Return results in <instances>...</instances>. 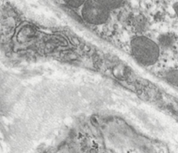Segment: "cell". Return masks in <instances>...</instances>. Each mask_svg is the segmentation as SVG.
Returning <instances> with one entry per match:
<instances>
[{
  "mask_svg": "<svg viewBox=\"0 0 178 153\" xmlns=\"http://www.w3.org/2000/svg\"><path fill=\"white\" fill-rule=\"evenodd\" d=\"M133 57L144 66L156 63L159 57V47L156 43L145 36L135 37L130 43Z\"/></svg>",
  "mask_w": 178,
  "mask_h": 153,
  "instance_id": "obj_1",
  "label": "cell"
},
{
  "mask_svg": "<svg viewBox=\"0 0 178 153\" xmlns=\"http://www.w3.org/2000/svg\"><path fill=\"white\" fill-rule=\"evenodd\" d=\"M110 11L104 0H86L82 7V17L91 25H101L109 18Z\"/></svg>",
  "mask_w": 178,
  "mask_h": 153,
  "instance_id": "obj_2",
  "label": "cell"
},
{
  "mask_svg": "<svg viewBox=\"0 0 178 153\" xmlns=\"http://www.w3.org/2000/svg\"><path fill=\"white\" fill-rule=\"evenodd\" d=\"M165 78L170 84L178 87V69H174L168 72Z\"/></svg>",
  "mask_w": 178,
  "mask_h": 153,
  "instance_id": "obj_3",
  "label": "cell"
},
{
  "mask_svg": "<svg viewBox=\"0 0 178 153\" xmlns=\"http://www.w3.org/2000/svg\"><path fill=\"white\" fill-rule=\"evenodd\" d=\"M86 0H64V2L68 5L73 8H79L82 7Z\"/></svg>",
  "mask_w": 178,
  "mask_h": 153,
  "instance_id": "obj_4",
  "label": "cell"
},
{
  "mask_svg": "<svg viewBox=\"0 0 178 153\" xmlns=\"http://www.w3.org/2000/svg\"><path fill=\"white\" fill-rule=\"evenodd\" d=\"M110 10H115L121 6L124 0H104Z\"/></svg>",
  "mask_w": 178,
  "mask_h": 153,
  "instance_id": "obj_5",
  "label": "cell"
},
{
  "mask_svg": "<svg viewBox=\"0 0 178 153\" xmlns=\"http://www.w3.org/2000/svg\"><path fill=\"white\" fill-rule=\"evenodd\" d=\"M160 43H161L163 46H165V47H167V46L170 45L171 39L168 38V37L163 36L162 38L160 39Z\"/></svg>",
  "mask_w": 178,
  "mask_h": 153,
  "instance_id": "obj_6",
  "label": "cell"
},
{
  "mask_svg": "<svg viewBox=\"0 0 178 153\" xmlns=\"http://www.w3.org/2000/svg\"><path fill=\"white\" fill-rule=\"evenodd\" d=\"M174 10L175 11V14H177V16L178 17V2H176L175 4H174Z\"/></svg>",
  "mask_w": 178,
  "mask_h": 153,
  "instance_id": "obj_7",
  "label": "cell"
}]
</instances>
